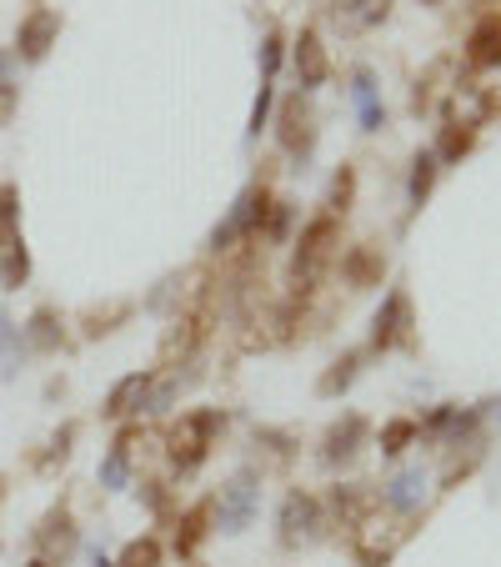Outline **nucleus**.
Returning <instances> with one entry per match:
<instances>
[{"instance_id":"nucleus-10","label":"nucleus","mask_w":501,"mask_h":567,"mask_svg":"<svg viewBox=\"0 0 501 567\" xmlns=\"http://www.w3.org/2000/svg\"><path fill=\"white\" fill-rule=\"evenodd\" d=\"M55 35H61V16L45 11V6H35V11H25L21 25H15V51L11 55L25 61V65H41L45 55H51Z\"/></svg>"},{"instance_id":"nucleus-2","label":"nucleus","mask_w":501,"mask_h":567,"mask_svg":"<svg viewBox=\"0 0 501 567\" xmlns=\"http://www.w3.org/2000/svg\"><path fill=\"white\" fill-rule=\"evenodd\" d=\"M411 533H416V517H401V513H392V507H376V513H366L346 537H352L356 567H392L396 553L411 543Z\"/></svg>"},{"instance_id":"nucleus-37","label":"nucleus","mask_w":501,"mask_h":567,"mask_svg":"<svg viewBox=\"0 0 501 567\" xmlns=\"http://www.w3.org/2000/svg\"><path fill=\"white\" fill-rule=\"evenodd\" d=\"M25 567H51V563H41V557H35V563H25Z\"/></svg>"},{"instance_id":"nucleus-3","label":"nucleus","mask_w":501,"mask_h":567,"mask_svg":"<svg viewBox=\"0 0 501 567\" xmlns=\"http://www.w3.org/2000/svg\"><path fill=\"white\" fill-rule=\"evenodd\" d=\"M221 427H226V417L216 408L181 412V417L171 422V432H166V462H171L176 472H196L206 457H211Z\"/></svg>"},{"instance_id":"nucleus-14","label":"nucleus","mask_w":501,"mask_h":567,"mask_svg":"<svg viewBox=\"0 0 501 567\" xmlns=\"http://www.w3.org/2000/svg\"><path fill=\"white\" fill-rule=\"evenodd\" d=\"M336 261H342V281L352 291H372V287H382V277H386V257H382V247H372V241L346 247Z\"/></svg>"},{"instance_id":"nucleus-38","label":"nucleus","mask_w":501,"mask_h":567,"mask_svg":"<svg viewBox=\"0 0 501 567\" xmlns=\"http://www.w3.org/2000/svg\"><path fill=\"white\" fill-rule=\"evenodd\" d=\"M186 567H206V563H201V557H191V563H186Z\"/></svg>"},{"instance_id":"nucleus-32","label":"nucleus","mask_w":501,"mask_h":567,"mask_svg":"<svg viewBox=\"0 0 501 567\" xmlns=\"http://www.w3.org/2000/svg\"><path fill=\"white\" fill-rule=\"evenodd\" d=\"M416 437H421V432H416L411 417H392V422L382 427V457H401V452L411 447Z\"/></svg>"},{"instance_id":"nucleus-35","label":"nucleus","mask_w":501,"mask_h":567,"mask_svg":"<svg viewBox=\"0 0 501 567\" xmlns=\"http://www.w3.org/2000/svg\"><path fill=\"white\" fill-rule=\"evenodd\" d=\"M271 121V81H261L257 91V106H251V126H246V136H261V126Z\"/></svg>"},{"instance_id":"nucleus-29","label":"nucleus","mask_w":501,"mask_h":567,"mask_svg":"<svg viewBox=\"0 0 501 567\" xmlns=\"http://www.w3.org/2000/svg\"><path fill=\"white\" fill-rule=\"evenodd\" d=\"M471 146H477V131H471V126H451V121H447V126H441V136H437V151H431V156L447 161V166H457V161L467 156Z\"/></svg>"},{"instance_id":"nucleus-20","label":"nucleus","mask_w":501,"mask_h":567,"mask_svg":"<svg viewBox=\"0 0 501 567\" xmlns=\"http://www.w3.org/2000/svg\"><path fill=\"white\" fill-rule=\"evenodd\" d=\"M457 81H461V75H451V61H431L427 75L416 81V96H411L416 116H421V111H441V101L451 96V86H457Z\"/></svg>"},{"instance_id":"nucleus-15","label":"nucleus","mask_w":501,"mask_h":567,"mask_svg":"<svg viewBox=\"0 0 501 567\" xmlns=\"http://www.w3.org/2000/svg\"><path fill=\"white\" fill-rule=\"evenodd\" d=\"M392 16V0H336L331 6V25L342 35H366Z\"/></svg>"},{"instance_id":"nucleus-27","label":"nucleus","mask_w":501,"mask_h":567,"mask_svg":"<svg viewBox=\"0 0 501 567\" xmlns=\"http://www.w3.org/2000/svg\"><path fill=\"white\" fill-rule=\"evenodd\" d=\"M166 563V543L160 537H131L126 547H121V557H116V567H160Z\"/></svg>"},{"instance_id":"nucleus-22","label":"nucleus","mask_w":501,"mask_h":567,"mask_svg":"<svg viewBox=\"0 0 501 567\" xmlns=\"http://www.w3.org/2000/svg\"><path fill=\"white\" fill-rule=\"evenodd\" d=\"M437 172H441V161L431 156V151H416V156H411V182H406L411 212H421V206L431 202V192H437Z\"/></svg>"},{"instance_id":"nucleus-11","label":"nucleus","mask_w":501,"mask_h":567,"mask_svg":"<svg viewBox=\"0 0 501 567\" xmlns=\"http://www.w3.org/2000/svg\"><path fill=\"white\" fill-rule=\"evenodd\" d=\"M376 507H382V493H376V487H366V482H336L326 493V503H321V513L352 533V527L362 523L366 513H376Z\"/></svg>"},{"instance_id":"nucleus-12","label":"nucleus","mask_w":501,"mask_h":567,"mask_svg":"<svg viewBox=\"0 0 501 567\" xmlns=\"http://www.w3.org/2000/svg\"><path fill=\"white\" fill-rule=\"evenodd\" d=\"M291 71H296L301 96H311L316 86H326L331 61H326V45H321V31H316V25H301L296 45H291Z\"/></svg>"},{"instance_id":"nucleus-28","label":"nucleus","mask_w":501,"mask_h":567,"mask_svg":"<svg viewBox=\"0 0 501 567\" xmlns=\"http://www.w3.org/2000/svg\"><path fill=\"white\" fill-rule=\"evenodd\" d=\"M356 111H362V131H382L386 126V111L376 101V86H372V71H356Z\"/></svg>"},{"instance_id":"nucleus-8","label":"nucleus","mask_w":501,"mask_h":567,"mask_svg":"<svg viewBox=\"0 0 501 567\" xmlns=\"http://www.w3.org/2000/svg\"><path fill=\"white\" fill-rule=\"evenodd\" d=\"M31 543H35V553H41V563H51V567H65V563H71V553L81 547V533H75L71 507L55 503L51 513H45L41 523L31 527Z\"/></svg>"},{"instance_id":"nucleus-24","label":"nucleus","mask_w":501,"mask_h":567,"mask_svg":"<svg viewBox=\"0 0 501 567\" xmlns=\"http://www.w3.org/2000/svg\"><path fill=\"white\" fill-rule=\"evenodd\" d=\"M25 241L21 236V186L15 182H0V251Z\"/></svg>"},{"instance_id":"nucleus-6","label":"nucleus","mask_w":501,"mask_h":567,"mask_svg":"<svg viewBox=\"0 0 501 567\" xmlns=\"http://www.w3.org/2000/svg\"><path fill=\"white\" fill-rule=\"evenodd\" d=\"M366 437H372V427H366V417H362V412H342V417H336L326 432H321V447H316L321 467H331V472L352 467V462L362 457Z\"/></svg>"},{"instance_id":"nucleus-30","label":"nucleus","mask_w":501,"mask_h":567,"mask_svg":"<svg viewBox=\"0 0 501 567\" xmlns=\"http://www.w3.org/2000/svg\"><path fill=\"white\" fill-rule=\"evenodd\" d=\"M356 206V166H342V172L331 176V192H326V216L342 221L346 212Z\"/></svg>"},{"instance_id":"nucleus-25","label":"nucleus","mask_w":501,"mask_h":567,"mask_svg":"<svg viewBox=\"0 0 501 567\" xmlns=\"http://www.w3.org/2000/svg\"><path fill=\"white\" fill-rule=\"evenodd\" d=\"M121 321H131V301H106V307H91L86 317H81V332L96 342V337H106V332H116Z\"/></svg>"},{"instance_id":"nucleus-40","label":"nucleus","mask_w":501,"mask_h":567,"mask_svg":"<svg viewBox=\"0 0 501 567\" xmlns=\"http://www.w3.org/2000/svg\"><path fill=\"white\" fill-rule=\"evenodd\" d=\"M427 6H441V0H427Z\"/></svg>"},{"instance_id":"nucleus-39","label":"nucleus","mask_w":501,"mask_h":567,"mask_svg":"<svg viewBox=\"0 0 501 567\" xmlns=\"http://www.w3.org/2000/svg\"><path fill=\"white\" fill-rule=\"evenodd\" d=\"M0 503H6V477H0Z\"/></svg>"},{"instance_id":"nucleus-13","label":"nucleus","mask_w":501,"mask_h":567,"mask_svg":"<svg viewBox=\"0 0 501 567\" xmlns=\"http://www.w3.org/2000/svg\"><path fill=\"white\" fill-rule=\"evenodd\" d=\"M216 533V503L211 497H201L196 507H186L181 517H176V533H171V553L181 557V563H191L196 553H201V543Z\"/></svg>"},{"instance_id":"nucleus-33","label":"nucleus","mask_w":501,"mask_h":567,"mask_svg":"<svg viewBox=\"0 0 501 567\" xmlns=\"http://www.w3.org/2000/svg\"><path fill=\"white\" fill-rule=\"evenodd\" d=\"M21 347H25L21 327H15V321L6 317V307H0V372H6V377L15 372V357H21Z\"/></svg>"},{"instance_id":"nucleus-5","label":"nucleus","mask_w":501,"mask_h":567,"mask_svg":"<svg viewBox=\"0 0 501 567\" xmlns=\"http://www.w3.org/2000/svg\"><path fill=\"white\" fill-rule=\"evenodd\" d=\"M276 141L281 151H286L291 161H311V151H316V111H311V96H286L276 111Z\"/></svg>"},{"instance_id":"nucleus-17","label":"nucleus","mask_w":501,"mask_h":567,"mask_svg":"<svg viewBox=\"0 0 501 567\" xmlns=\"http://www.w3.org/2000/svg\"><path fill=\"white\" fill-rule=\"evenodd\" d=\"M150 377H156V372H131V377H121V382L106 392V408H101V417H111V422H126V417H136V412L146 408Z\"/></svg>"},{"instance_id":"nucleus-9","label":"nucleus","mask_w":501,"mask_h":567,"mask_svg":"<svg viewBox=\"0 0 501 567\" xmlns=\"http://www.w3.org/2000/svg\"><path fill=\"white\" fill-rule=\"evenodd\" d=\"M216 503V527H221L226 537H236V533H246V527L257 523V507H261V487L251 477H231L221 487V497H211Z\"/></svg>"},{"instance_id":"nucleus-16","label":"nucleus","mask_w":501,"mask_h":567,"mask_svg":"<svg viewBox=\"0 0 501 567\" xmlns=\"http://www.w3.org/2000/svg\"><path fill=\"white\" fill-rule=\"evenodd\" d=\"M467 65L471 71H497L501 65V11H487L467 35Z\"/></svg>"},{"instance_id":"nucleus-19","label":"nucleus","mask_w":501,"mask_h":567,"mask_svg":"<svg viewBox=\"0 0 501 567\" xmlns=\"http://www.w3.org/2000/svg\"><path fill=\"white\" fill-rule=\"evenodd\" d=\"M21 337H25V347H31V352L55 357V352L65 347V321H61V311H55V307H35L31 317H25Z\"/></svg>"},{"instance_id":"nucleus-1","label":"nucleus","mask_w":501,"mask_h":567,"mask_svg":"<svg viewBox=\"0 0 501 567\" xmlns=\"http://www.w3.org/2000/svg\"><path fill=\"white\" fill-rule=\"evenodd\" d=\"M336 257H342V221L326 212L311 216L296 236V251H291V297H311L321 287V277L336 267Z\"/></svg>"},{"instance_id":"nucleus-26","label":"nucleus","mask_w":501,"mask_h":567,"mask_svg":"<svg viewBox=\"0 0 501 567\" xmlns=\"http://www.w3.org/2000/svg\"><path fill=\"white\" fill-rule=\"evenodd\" d=\"M25 281H31V247H25V241H15V247L0 251V287L21 291Z\"/></svg>"},{"instance_id":"nucleus-23","label":"nucleus","mask_w":501,"mask_h":567,"mask_svg":"<svg viewBox=\"0 0 501 567\" xmlns=\"http://www.w3.org/2000/svg\"><path fill=\"white\" fill-rule=\"evenodd\" d=\"M75 432H81V427H75V422H61V427L51 432V442H45V452H35V457H31V467L41 472V477H51L55 467H65V462H71Z\"/></svg>"},{"instance_id":"nucleus-31","label":"nucleus","mask_w":501,"mask_h":567,"mask_svg":"<svg viewBox=\"0 0 501 567\" xmlns=\"http://www.w3.org/2000/svg\"><path fill=\"white\" fill-rule=\"evenodd\" d=\"M96 482H101V487H106V493H126V487H131V462H126V452H116V447H111L106 457H101Z\"/></svg>"},{"instance_id":"nucleus-36","label":"nucleus","mask_w":501,"mask_h":567,"mask_svg":"<svg viewBox=\"0 0 501 567\" xmlns=\"http://www.w3.org/2000/svg\"><path fill=\"white\" fill-rule=\"evenodd\" d=\"M146 503L156 517H166V482H146Z\"/></svg>"},{"instance_id":"nucleus-7","label":"nucleus","mask_w":501,"mask_h":567,"mask_svg":"<svg viewBox=\"0 0 501 567\" xmlns=\"http://www.w3.org/2000/svg\"><path fill=\"white\" fill-rule=\"evenodd\" d=\"M321 527H326V513H321V497H311V493H301V487H291L286 503H281V513H276V537H281V547L316 543Z\"/></svg>"},{"instance_id":"nucleus-18","label":"nucleus","mask_w":501,"mask_h":567,"mask_svg":"<svg viewBox=\"0 0 501 567\" xmlns=\"http://www.w3.org/2000/svg\"><path fill=\"white\" fill-rule=\"evenodd\" d=\"M421 497H427V472L421 467L396 472V477L382 487V507H392V513H401V517L421 513Z\"/></svg>"},{"instance_id":"nucleus-21","label":"nucleus","mask_w":501,"mask_h":567,"mask_svg":"<svg viewBox=\"0 0 501 567\" xmlns=\"http://www.w3.org/2000/svg\"><path fill=\"white\" fill-rule=\"evenodd\" d=\"M362 362H366V352H362V347H346V352L336 357V362H331L326 372L316 377V396H342L346 386H352L356 377H362Z\"/></svg>"},{"instance_id":"nucleus-34","label":"nucleus","mask_w":501,"mask_h":567,"mask_svg":"<svg viewBox=\"0 0 501 567\" xmlns=\"http://www.w3.org/2000/svg\"><path fill=\"white\" fill-rule=\"evenodd\" d=\"M281 51H286V41H281V31H267V41H261V81H271V75H276Z\"/></svg>"},{"instance_id":"nucleus-4","label":"nucleus","mask_w":501,"mask_h":567,"mask_svg":"<svg viewBox=\"0 0 501 567\" xmlns=\"http://www.w3.org/2000/svg\"><path fill=\"white\" fill-rule=\"evenodd\" d=\"M372 352H416V311L411 297L401 287H392L382 297L372 317Z\"/></svg>"}]
</instances>
